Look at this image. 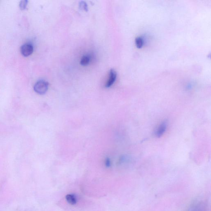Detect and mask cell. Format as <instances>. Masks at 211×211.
Instances as JSON below:
<instances>
[{
	"label": "cell",
	"instance_id": "6da1fadb",
	"mask_svg": "<svg viewBox=\"0 0 211 211\" xmlns=\"http://www.w3.org/2000/svg\"><path fill=\"white\" fill-rule=\"evenodd\" d=\"M48 88V83L44 80H40L34 86L35 91L39 94H44L46 93Z\"/></svg>",
	"mask_w": 211,
	"mask_h": 211
},
{
	"label": "cell",
	"instance_id": "7a4b0ae2",
	"mask_svg": "<svg viewBox=\"0 0 211 211\" xmlns=\"http://www.w3.org/2000/svg\"><path fill=\"white\" fill-rule=\"evenodd\" d=\"M20 50L24 56L28 57L33 53L34 46L31 43H25L21 47Z\"/></svg>",
	"mask_w": 211,
	"mask_h": 211
},
{
	"label": "cell",
	"instance_id": "3957f363",
	"mask_svg": "<svg viewBox=\"0 0 211 211\" xmlns=\"http://www.w3.org/2000/svg\"><path fill=\"white\" fill-rule=\"evenodd\" d=\"M116 77H117V73L113 69H111L110 71L109 77L108 81L106 85V87L109 88L116 81Z\"/></svg>",
	"mask_w": 211,
	"mask_h": 211
},
{
	"label": "cell",
	"instance_id": "277c9868",
	"mask_svg": "<svg viewBox=\"0 0 211 211\" xmlns=\"http://www.w3.org/2000/svg\"><path fill=\"white\" fill-rule=\"evenodd\" d=\"M167 124L166 122H164L161 124V125L159 127L158 129H157V131H156V136L158 137L162 136L165 132L166 129H167Z\"/></svg>",
	"mask_w": 211,
	"mask_h": 211
},
{
	"label": "cell",
	"instance_id": "5b68a950",
	"mask_svg": "<svg viewBox=\"0 0 211 211\" xmlns=\"http://www.w3.org/2000/svg\"><path fill=\"white\" fill-rule=\"evenodd\" d=\"M204 208L202 203L198 202L192 205L188 211H205Z\"/></svg>",
	"mask_w": 211,
	"mask_h": 211
},
{
	"label": "cell",
	"instance_id": "8992f818",
	"mask_svg": "<svg viewBox=\"0 0 211 211\" xmlns=\"http://www.w3.org/2000/svg\"><path fill=\"white\" fill-rule=\"evenodd\" d=\"M66 201L71 205H74L77 203V199L76 195L73 194H69L66 196Z\"/></svg>",
	"mask_w": 211,
	"mask_h": 211
},
{
	"label": "cell",
	"instance_id": "52a82bcc",
	"mask_svg": "<svg viewBox=\"0 0 211 211\" xmlns=\"http://www.w3.org/2000/svg\"><path fill=\"white\" fill-rule=\"evenodd\" d=\"M90 57L88 55H85L82 58L81 61V64L82 66L88 65L90 62Z\"/></svg>",
	"mask_w": 211,
	"mask_h": 211
},
{
	"label": "cell",
	"instance_id": "ba28073f",
	"mask_svg": "<svg viewBox=\"0 0 211 211\" xmlns=\"http://www.w3.org/2000/svg\"><path fill=\"white\" fill-rule=\"evenodd\" d=\"M144 40L141 37H138L135 39L136 45L138 48H141L143 47L144 45Z\"/></svg>",
	"mask_w": 211,
	"mask_h": 211
},
{
	"label": "cell",
	"instance_id": "9c48e42d",
	"mask_svg": "<svg viewBox=\"0 0 211 211\" xmlns=\"http://www.w3.org/2000/svg\"><path fill=\"white\" fill-rule=\"evenodd\" d=\"M79 7L81 9L83 10H85L86 11H87L88 10V5H87L86 2L82 1V2H80Z\"/></svg>",
	"mask_w": 211,
	"mask_h": 211
},
{
	"label": "cell",
	"instance_id": "30bf717a",
	"mask_svg": "<svg viewBox=\"0 0 211 211\" xmlns=\"http://www.w3.org/2000/svg\"><path fill=\"white\" fill-rule=\"evenodd\" d=\"M27 1H22V2H20V5H19L21 9L22 10L25 9L26 8V6H27Z\"/></svg>",
	"mask_w": 211,
	"mask_h": 211
},
{
	"label": "cell",
	"instance_id": "8fae6325",
	"mask_svg": "<svg viewBox=\"0 0 211 211\" xmlns=\"http://www.w3.org/2000/svg\"><path fill=\"white\" fill-rule=\"evenodd\" d=\"M111 161H110L109 159H106L105 161V165L106 167H109L111 166Z\"/></svg>",
	"mask_w": 211,
	"mask_h": 211
}]
</instances>
